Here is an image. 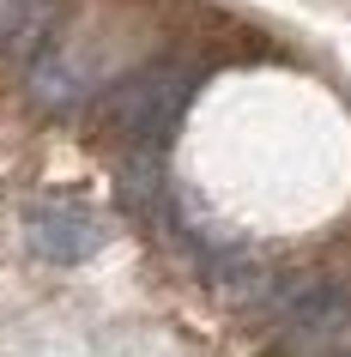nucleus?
Returning a JSON list of instances; mask_svg holds the SVG:
<instances>
[{"label":"nucleus","instance_id":"nucleus-1","mask_svg":"<svg viewBox=\"0 0 351 357\" xmlns=\"http://www.w3.org/2000/svg\"><path fill=\"white\" fill-rule=\"evenodd\" d=\"M200 91V67H188V61H146V67H133L121 73L115 85L97 91V121L128 146V158H158L164 139L176 133L182 109L194 103Z\"/></svg>","mask_w":351,"mask_h":357},{"label":"nucleus","instance_id":"nucleus-2","mask_svg":"<svg viewBox=\"0 0 351 357\" xmlns=\"http://www.w3.org/2000/svg\"><path fill=\"white\" fill-rule=\"evenodd\" d=\"M260 303L278 321L285 345H297L303 357H351V279L297 273V279H273Z\"/></svg>","mask_w":351,"mask_h":357},{"label":"nucleus","instance_id":"nucleus-3","mask_svg":"<svg viewBox=\"0 0 351 357\" xmlns=\"http://www.w3.org/2000/svg\"><path fill=\"white\" fill-rule=\"evenodd\" d=\"M19 230L24 248L49 266H85L97 248L110 243V225L103 212H91L85 200H67V194H37L19 206Z\"/></svg>","mask_w":351,"mask_h":357},{"label":"nucleus","instance_id":"nucleus-4","mask_svg":"<svg viewBox=\"0 0 351 357\" xmlns=\"http://www.w3.org/2000/svg\"><path fill=\"white\" fill-rule=\"evenodd\" d=\"M97 91H103V85H97L67 49H43V55L31 61V97H37L43 109L79 115V109H91V103H97Z\"/></svg>","mask_w":351,"mask_h":357},{"label":"nucleus","instance_id":"nucleus-5","mask_svg":"<svg viewBox=\"0 0 351 357\" xmlns=\"http://www.w3.org/2000/svg\"><path fill=\"white\" fill-rule=\"evenodd\" d=\"M55 0H0V49H31L49 31Z\"/></svg>","mask_w":351,"mask_h":357}]
</instances>
